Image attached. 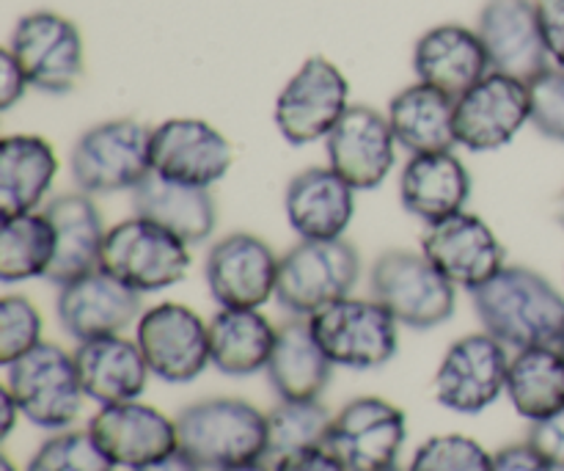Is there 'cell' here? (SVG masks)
Wrapping results in <instances>:
<instances>
[{
    "label": "cell",
    "instance_id": "cell-17",
    "mask_svg": "<svg viewBox=\"0 0 564 471\" xmlns=\"http://www.w3.org/2000/svg\"><path fill=\"white\" fill-rule=\"evenodd\" d=\"M231 143L204 119H169L152 130V171L182 185L213 188L231 169Z\"/></svg>",
    "mask_w": 564,
    "mask_h": 471
},
{
    "label": "cell",
    "instance_id": "cell-23",
    "mask_svg": "<svg viewBox=\"0 0 564 471\" xmlns=\"http://www.w3.org/2000/svg\"><path fill=\"white\" fill-rule=\"evenodd\" d=\"M413 69L419 81L457 99L494 72V66L477 31L446 22L430 28L419 39L413 50Z\"/></svg>",
    "mask_w": 564,
    "mask_h": 471
},
{
    "label": "cell",
    "instance_id": "cell-33",
    "mask_svg": "<svg viewBox=\"0 0 564 471\" xmlns=\"http://www.w3.org/2000/svg\"><path fill=\"white\" fill-rule=\"evenodd\" d=\"M55 257V232L44 213L9 215L0 229V281H17L47 276Z\"/></svg>",
    "mask_w": 564,
    "mask_h": 471
},
{
    "label": "cell",
    "instance_id": "cell-44",
    "mask_svg": "<svg viewBox=\"0 0 564 471\" xmlns=\"http://www.w3.org/2000/svg\"><path fill=\"white\" fill-rule=\"evenodd\" d=\"M17 417H22L20 406H17L14 395L9 389H0V439H9L11 430H14Z\"/></svg>",
    "mask_w": 564,
    "mask_h": 471
},
{
    "label": "cell",
    "instance_id": "cell-28",
    "mask_svg": "<svg viewBox=\"0 0 564 471\" xmlns=\"http://www.w3.org/2000/svg\"><path fill=\"white\" fill-rule=\"evenodd\" d=\"M132 215L154 221L193 246L204 243L218 226V207L209 188L182 185L163 180L152 171L141 185L132 188Z\"/></svg>",
    "mask_w": 564,
    "mask_h": 471
},
{
    "label": "cell",
    "instance_id": "cell-15",
    "mask_svg": "<svg viewBox=\"0 0 564 471\" xmlns=\"http://www.w3.org/2000/svg\"><path fill=\"white\" fill-rule=\"evenodd\" d=\"M279 265L273 248L251 232L220 237L207 254L204 276L220 309H259L275 298Z\"/></svg>",
    "mask_w": 564,
    "mask_h": 471
},
{
    "label": "cell",
    "instance_id": "cell-27",
    "mask_svg": "<svg viewBox=\"0 0 564 471\" xmlns=\"http://www.w3.org/2000/svg\"><path fill=\"white\" fill-rule=\"evenodd\" d=\"M334 367L308 318H292L275 329V345L264 373L281 400H319L334 378Z\"/></svg>",
    "mask_w": 564,
    "mask_h": 471
},
{
    "label": "cell",
    "instance_id": "cell-24",
    "mask_svg": "<svg viewBox=\"0 0 564 471\" xmlns=\"http://www.w3.org/2000/svg\"><path fill=\"white\" fill-rule=\"evenodd\" d=\"M284 210L301 240H336L356 218V188L330 165H314L290 182Z\"/></svg>",
    "mask_w": 564,
    "mask_h": 471
},
{
    "label": "cell",
    "instance_id": "cell-6",
    "mask_svg": "<svg viewBox=\"0 0 564 471\" xmlns=\"http://www.w3.org/2000/svg\"><path fill=\"white\" fill-rule=\"evenodd\" d=\"M6 389L14 395L28 422L53 433L69 430L86 400L75 356L55 342H39L31 353L9 364Z\"/></svg>",
    "mask_w": 564,
    "mask_h": 471
},
{
    "label": "cell",
    "instance_id": "cell-40",
    "mask_svg": "<svg viewBox=\"0 0 564 471\" xmlns=\"http://www.w3.org/2000/svg\"><path fill=\"white\" fill-rule=\"evenodd\" d=\"M551 61L564 66V0H534Z\"/></svg>",
    "mask_w": 564,
    "mask_h": 471
},
{
    "label": "cell",
    "instance_id": "cell-47",
    "mask_svg": "<svg viewBox=\"0 0 564 471\" xmlns=\"http://www.w3.org/2000/svg\"><path fill=\"white\" fill-rule=\"evenodd\" d=\"M0 471H17L14 463H11V458H0Z\"/></svg>",
    "mask_w": 564,
    "mask_h": 471
},
{
    "label": "cell",
    "instance_id": "cell-36",
    "mask_svg": "<svg viewBox=\"0 0 564 471\" xmlns=\"http://www.w3.org/2000/svg\"><path fill=\"white\" fill-rule=\"evenodd\" d=\"M494 456L477 439L463 433L433 436L424 441L408 471H490Z\"/></svg>",
    "mask_w": 564,
    "mask_h": 471
},
{
    "label": "cell",
    "instance_id": "cell-19",
    "mask_svg": "<svg viewBox=\"0 0 564 471\" xmlns=\"http://www.w3.org/2000/svg\"><path fill=\"white\" fill-rule=\"evenodd\" d=\"M55 312H58L61 329L80 345V342L127 331L141 320L143 307L141 292L97 268L61 287Z\"/></svg>",
    "mask_w": 564,
    "mask_h": 471
},
{
    "label": "cell",
    "instance_id": "cell-22",
    "mask_svg": "<svg viewBox=\"0 0 564 471\" xmlns=\"http://www.w3.org/2000/svg\"><path fill=\"white\" fill-rule=\"evenodd\" d=\"M44 215L55 232V257L44 279L64 287L97 270L108 229L94 199L83 191L61 193L44 207Z\"/></svg>",
    "mask_w": 564,
    "mask_h": 471
},
{
    "label": "cell",
    "instance_id": "cell-20",
    "mask_svg": "<svg viewBox=\"0 0 564 471\" xmlns=\"http://www.w3.org/2000/svg\"><path fill=\"white\" fill-rule=\"evenodd\" d=\"M328 165L356 191H372L386 182L397 160V138L389 116L369 105H350L325 138Z\"/></svg>",
    "mask_w": 564,
    "mask_h": 471
},
{
    "label": "cell",
    "instance_id": "cell-5",
    "mask_svg": "<svg viewBox=\"0 0 564 471\" xmlns=\"http://www.w3.org/2000/svg\"><path fill=\"white\" fill-rule=\"evenodd\" d=\"M69 174L88 196L132 191L152 174V130L135 119H110L77 138Z\"/></svg>",
    "mask_w": 564,
    "mask_h": 471
},
{
    "label": "cell",
    "instance_id": "cell-32",
    "mask_svg": "<svg viewBox=\"0 0 564 471\" xmlns=\"http://www.w3.org/2000/svg\"><path fill=\"white\" fill-rule=\"evenodd\" d=\"M507 397L529 422L564 411V356L560 347L516 351L507 373Z\"/></svg>",
    "mask_w": 564,
    "mask_h": 471
},
{
    "label": "cell",
    "instance_id": "cell-3",
    "mask_svg": "<svg viewBox=\"0 0 564 471\" xmlns=\"http://www.w3.org/2000/svg\"><path fill=\"white\" fill-rule=\"evenodd\" d=\"M369 287L375 301L383 303L397 323L413 331L438 329L457 307V287L424 257V251H383L375 259Z\"/></svg>",
    "mask_w": 564,
    "mask_h": 471
},
{
    "label": "cell",
    "instance_id": "cell-49",
    "mask_svg": "<svg viewBox=\"0 0 564 471\" xmlns=\"http://www.w3.org/2000/svg\"><path fill=\"white\" fill-rule=\"evenodd\" d=\"M560 351H562V356H564V336H562V342H560Z\"/></svg>",
    "mask_w": 564,
    "mask_h": 471
},
{
    "label": "cell",
    "instance_id": "cell-16",
    "mask_svg": "<svg viewBox=\"0 0 564 471\" xmlns=\"http://www.w3.org/2000/svg\"><path fill=\"white\" fill-rule=\"evenodd\" d=\"M422 251L455 287L474 292L507 265V248L474 213H455L427 224Z\"/></svg>",
    "mask_w": 564,
    "mask_h": 471
},
{
    "label": "cell",
    "instance_id": "cell-18",
    "mask_svg": "<svg viewBox=\"0 0 564 471\" xmlns=\"http://www.w3.org/2000/svg\"><path fill=\"white\" fill-rule=\"evenodd\" d=\"M88 430L116 467L132 471L152 467L180 450L176 419L138 400L99 406Z\"/></svg>",
    "mask_w": 564,
    "mask_h": 471
},
{
    "label": "cell",
    "instance_id": "cell-7",
    "mask_svg": "<svg viewBox=\"0 0 564 471\" xmlns=\"http://www.w3.org/2000/svg\"><path fill=\"white\" fill-rule=\"evenodd\" d=\"M361 276L356 246L336 240H301L281 257L275 301L295 318H312L328 303L352 296Z\"/></svg>",
    "mask_w": 564,
    "mask_h": 471
},
{
    "label": "cell",
    "instance_id": "cell-29",
    "mask_svg": "<svg viewBox=\"0 0 564 471\" xmlns=\"http://www.w3.org/2000/svg\"><path fill=\"white\" fill-rule=\"evenodd\" d=\"M58 154L42 136H6L0 143V213H33L53 188Z\"/></svg>",
    "mask_w": 564,
    "mask_h": 471
},
{
    "label": "cell",
    "instance_id": "cell-38",
    "mask_svg": "<svg viewBox=\"0 0 564 471\" xmlns=\"http://www.w3.org/2000/svg\"><path fill=\"white\" fill-rule=\"evenodd\" d=\"M532 125L551 141L564 143V66H549L529 81Z\"/></svg>",
    "mask_w": 564,
    "mask_h": 471
},
{
    "label": "cell",
    "instance_id": "cell-1",
    "mask_svg": "<svg viewBox=\"0 0 564 471\" xmlns=\"http://www.w3.org/2000/svg\"><path fill=\"white\" fill-rule=\"evenodd\" d=\"M482 329L512 351L560 347L564 336V296L538 270L505 265L471 292Z\"/></svg>",
    "mask_w": 564,
    "mask_h": 471
},
{
    "label": "cell",
    "instance_id": "cell-34",
    "mask_svg": "<svg viewBox=\"0 0 564 471\" xmlns=\"http://www.w3.org/2000/svg\"><path fill=\"white\" fill-rule=\"evenodd\" d=\"M334 417L319 400H281L268 414V458L328 447Z\"/></svg>",
    "mask_w": 564,
    "mask_h": 471
},
{
    "label": "cell",
    "instance_id": "cell-21",
    "mask_svg": "<svg viewBox=\"0 0 564 471\" xmlns=\"http://www.w3.org/2000/svg\"><path fill=\"white\" fill-rule=\"evenodd\" d=\"M477 33L494 72L529 83L551 66L534 0H488Z\"/></svg>",
    "mask_w": 564,
    "mask_h": 471
},
{
    "label": "cell",
    "instance_id": "cell-46",
    "mask_svg": "<svg viewBox=\"0 0 564 471\" xmlns=\"http://www.w3.org/2000/svg\"><path fill=\"white\" fill-rule=\"evenodd\" d=\"M224 471H275V469H270L264 461H251V463H240V467H231Z\"/></svg>",
    "mask_w": 564,
    "mask_h": 471
},
{
    "label": "cell",
    "instance_id": "cell-37",
    "mask_svg": "<svg viewBox=\"0 0 564 471\" xmlns=\"http://www.w3.org/2000/svg\"><path fill=\"white\" fill-rule=\"evenodd\" d=\"M42 314L28 298L3 296L0 301V364L9 367L42 342Z\"/></svg>",
    "mask_w": 564,
    "mask_h": 471
},
{
    "label": "cell",
    "instance_id": "cell-35",
    "mask_svg": "<svg viewBox=\"0 0 564 471\" xmlns=\"http://www.w3.org/2000/svg\"><path fill=\"white\" fill-rule=\"evenodd\" d=\"M110 461L91 436V430H58L53 439L39 445L25 471H113Z\"/></svg>",
    "mask_w": 564,
    "mask_h": 471
},
{
    "label": "cell",
    "instance_id": "cell-12",
    "mask_svg": "<svg viewBox=\"0 0 564 471\" xmlns=\"http://www.w3.org/2000/svg\"><path fill=\"white\" fill-rule=\"evenodd\" d=\"M532 121L529 83L505 72H488L455 103L457 143L471 152L507 147Z\"/></svg>",
    "mask_w": 564,
    "mask_h": 471
},
{
    "label": "cell",
    "instance_id": "cell-39",
    "mask_svg": "<svg viewBox=\"0 0 564 471\" xmlns=\"http://www.w3.org/2000/svg\"><path fill=\"white\" fill-rule=\"evenodd\" d=\"M527 441L556 471H564V411L549 419H540V422H532Z\"/></svg>",
    "mask_w": 564,
    "mask_h": 471
},
{
    "label": "cell",
    "instance_id": "cell-25",
    "mask_svg": "<svg viewBox=\"0 0 564 471\" xmlns=\"http://www.w3.org/2000/svg\"><path fill=\"white\" fill-rule=\"evenodd\" d=\"M72 356L83 392L97 406L138 400L152 375L138 342L121 334L80 342Z\"/></svg>",
    "mask_w": 564,
    "mask_h": 471
},
{
    "label": "cell",
    "instance_id": "cell-9",
    "mask_svg": "<svg viewBox=\"0 0 564 471\" xmlns=\"http://www.w3.org/2000/svg\"><path fill=\"white\" fill-rule=\"evenodd\" d=\"M350 108V86L323 55L308 58L275 99V127L292 147L323 141Z\"/></svg>",
    "mask_w": 564,
    "mask_h": 471
},
{
    "label": "cell",
    "instance_id": "cell-13",
    "mask_svg": "<svg viewBox=\"0 0 564 471\" xmlns=\"http://www.w3.org/2000/svg\"><path fill=\"white\" fill-rule=\"evenodd\" d=\"M510 356L488 331L452 342L435 373V397L455 414H482L507 392Z\"/></svg>",
    "mask_w": 564,
    "mask_h": 471
},
{
    "label": "cell",
    "instance_id": "cell-2",
    "mask_svg": "<svg viewBox=\"0 0 564 471\" xmlns=\"http://www.w3.org/2000/svg\"><path fill=\"white\" fill-rule=\"evenodd\" d=\"M180 452L202 469L224 471L268 458V414L240 397H209L176 414Z\"/></svg>",
    "mask_w": 564,
    "mask_h": 471
},
{
    "label": "cell",
    "instance_id": "cell-14",
    "mask_svg": "<svg viewBox=\"0 0 564 471\" xmlns=\"http://www.w3.org/2000/svg\"><path fill=\"white\" fill-rule=\"evenodd\" d=\"M408 439L402 408L383 397H356L334 417L328 447L350 471H389Z\"/></svg>",
    "mask_w": 564,
    "mask_h": 471
},
{
    "label": "cell",
    "instance_id": "cell-31",
    "mask_svg": "<svg viewBox=\"0 0 564 471\" xmlns=\"http://www.w3.org/2000/svg\"><path fill=\"white\" fill-rule=\"evenodd\" d=\"M273 345L275 329L259 309H220L209 320V358L229 378L268 370Z\"/></svg>",
    "mask_w": 564,
    "mask_h": 471
},
{
    "label": "cell",
    "instance_id": "cell-45",
    "mask_svg": "<svg viewBox=\"0 0 564 471\" xmlns=\"http://www.w3.org/2000/svg\"><path fill=\"white\" fill-rule=\"evenodd\" d=\"M141 471H207V469H202V467H198V463H193L191 458L182 456V452L176 450L174 456L163 458V461L152 463V467H147V469H141Z\"/></svg>",
    "mask_w": 564,
    "mask_h": 471
},
{
    "label": "cell",
    "instance_id": "cell-26",
    "mask_svg": "<svg viewBox=\"0 0 564 471\" xmlns=\"http://www.w3.org/2000/svg\"><path fill=\"white\" fill-rule=\"evenodd\" d=\"M471 199V174L452 152L413 154L400 174V202L424 224L463 213Z\"/></svg>",
    "mask_w": 564,
    "mask_h": 471
},
{
    "label": "cell",
    "instance_id": "cell-8",
    "mask_svg": "<svg viewBox=\"0 0 564 471\" xmlns=\"http://www.w3.org/2000/svg\"><path fill=\"white\" fill-rule=\"evenodd\" d=\"M325 356L336 367L378 370L400 351V323L375 298H341L308 318Z\"/></svg>",
    "mask_w": 564,
    "mask_h": 471
},
{
    "label": "cell",
    "instance_id": "cell-11",
    "mask_svg": "<svg viewBox=\"0 0 564 471\" xmlns=\"http://www.w3.org/2000/svg\"><path fill=\"white\" fill-rule=\"evenodd\" d=\"M135 342L149 373L165 384H191L213 364L209 323L185 303H158L135 323Z\"/></svg>",
    "mask_w": 564,
    "mask_h": 471
},
{
    "label": "cell",
    "instance_id": "cell-41",
    "mask_svg": "<svg viewBox=\"0 0 564 471\" xmlns=\"http://www.w3.org/2000/svg\"><path fill=\"white\" fill-rule=\"evenodd\" d=\"M28 86V75L22 72L20 61L14 58L9 47L0 53V110H11L22 97H25Z\"/></svg>",
    "mask_w": 564,
    "mask_h": 471
},
{
    "label": "cell",
    "instance_id": "cell-30",
    "mask_svg": "<svg viewBox=\"0 0 564 471\" xmlns=\"http://www.w3.org/2000/svg\"><path fill=\"white\" fill-rule=\"evenodd\" d=\"M455 97L427 86L413 83L402 88L389 105V125L400 147L411 154L452 152L455 136Z\"/></svg>",
    "mask_w": 564,
    "mask_h": 471
},
{
    "label": "cell",
    "instance_id": "cell-48",
    "mask_svg": "<svg viewBox=\"0 0 564 471\" xmlns=\"http://www.w3.org/2000/svg\"><path fill=\"white\" fill-rule=\"evenodd\" d=\"M560 221H562V226H564V193H562V199H560Z\"/></svg>",
    "mask_w": 564,
    "mask_h": 471
},
{
    "label": "cell",
    "instance_id": "cell-4",
    "mask_svg": "<svg viewBox=\"0 0 564 471\" xmlns=\"http://www.w3.org/2000/svg\"><path fill=\"white\" fill-rule=\"evenodd\" d=\"M99 268L135 292H160L180 285L191 270V248L154 221L132 215L110 226Z\"/></svg>",
    "mask_w": 564,
    "mask_h": 471
},
{
    "label": "cell",
    "instance_id": "cell-43",
    "mask_svg": "<svg viewBox=\"0 0 564 471\" xmlns=\"http://www.w3.org/2000/svg\"><path fill=\"white\" fill-rule=\"evenodd\" d=\"M275 471H350L339 461L330 447H317V450H303L295 456H284L273 461Z\"/></svg>",
    "mask_w": 564,
    "mask_h": 471
},
{
    "label": "cell",
    "instance_id": "cell-42",
    "mask_svg": "<svg viewBox=\"0 0 564 471\" xmlns=\"http://www.w3.org/2000/svg\"><path fill=\"white\" fill-rule=\"evenodd\" d=\"M490 471H556L534 450L529 441L523 445H507L499 452H494V469Z\"/></svg>",
    "mask_w": 564,
    "mask_h": 471
},
{
    "label": "cell",
    "instance_id": "cell-50",
    "mask_svg": "<svg viewBox=\"0 0 564 471\" xmlns=\"http://www.w3.org/2000/svg\"><path fill=\"white\" fill-rule=\"evenodd\" d=\"M389 471H408V469H400V467H394V469H389Z\"/></svg>",
    "mask_w": 564,
    "mask_h": 471
},
{
    "label": "cell",
    "instance_id": "cell-10",
    "mask_svg": "<svg viewBox=\"0 0 564 471\" xmlns=\"http://www.w3.org/2000/svg\"><path fill=\"white\" fill-rule=\"evenodd\" d=\"M9 50L39 92L69 94L83 81V36L75 22L55 11H31L22 17L11 33Z\"/></svg>",
    "mask_w": 564,
    "mask_h": 471
}]
</instances>
